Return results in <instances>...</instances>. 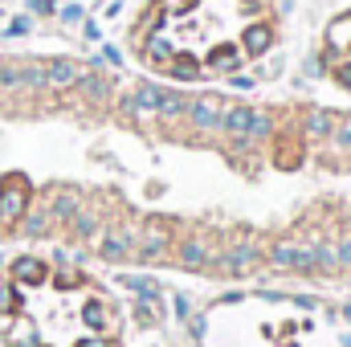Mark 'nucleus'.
I'll use <instances>...</instances> for the list:
<instances>
[{"label": "nucleus", "instance_id": "1", "mask_svg": "<svg viewBox=\"0 0 351 347\" xmlns=\"http://www.w3.org/2000/svg\"><path fill=\"white\" fill-rule=\"evenodd\" d=\"M274 37V0H152L131 25L135 58L180 82L229 78L254 66Z\"/></svg>", "mask_w": 351, "mask_h": 347}, {"label": "nucleus", "instance_id": "2", "mask_svg": "<svg viewBox=\"0 0 351 347\" xmlns=\"http://www.w3.org/2000/svg\"><path fill=\"white\" fill-rule=\"evenodd\" d=\"M0 339L8 347H119L123 319L82 270L16 258L0 282Z\"/></svg>", "mask_w": 351, "mask_h": 347}, {"label": "nucleus", "instance_id": "3", "mask_svg": "<svg viewBox=\"0 0 351 347\" xmlns=\"http://www.w3.org/2000/svg\"><path fill=\"white\" fill-rule=\"evenodd\" d=\"M323 70L331 74V82L351 90V8L335 16L323 33Z\"/></svg>", "mask_w": 351, "mask_h": 347}]
</instances>
